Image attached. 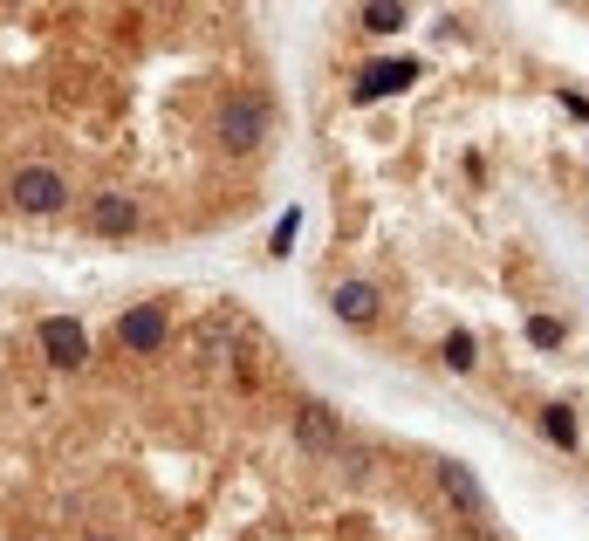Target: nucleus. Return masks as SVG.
I'll use <instances>...</instances> for the list:
<instances>
[{
    "instance_id": "nucleus-1",
    "label": "nucleus",
    "mask_w": 589,
    "mask_h": 541,
    "mask_svg": "<svg viewBox=\"0 0 589 541\" xmlns=\"http://www.w3.org/2000/svg\"><path fill=\"white\" fill-rule=\"evenodd\" d=\"M220 144L226 151H261L268 144V103L261 96H226L220 103Z\"/></svg>"
},
{
    "instance_id": "nucleus-2",
    "label": "nucleus",
    "mask_w": 589,
    "mask_h": 541,
    "mask_svg": "<svg viewBox=\"0 0 589 541\" xmlns=\"http://www.w3.org/2000/svg\"><path fill=\"white\" fill-rule=\"evenodd\" d=\"M8 199L21 205V213H56V205L69 199V178H62L56 165H21V172L8 178Z\"/></svg>"
},
{
    "instance_id": "nucleus-3",
    "label": "nucleus",
    "mask_w": 589,
    "mask_h": 541,
    "mask_svg": "<svg viewBox=\"0 0 589 541\" xmlns=\"http://www.w3.org/2000/svg\"><path fill=\"white\" fill-rule=\"evenodd\" d=\"M165 337H172V316H165L158 302H138V308H123V316H117V343L138 350V356H151Z\"/></svg>"
},
{
    "instance_id": "nucleus-4",
    "label": "nucleus",
    "mask_w": 589,
    "mask_h": 541,
    "mask_svg": "<svg viewBox=\"0 0 589 541\" xmlns=\"http://www.w3.org/2000/svg\"><path fill=\"white\" fill-rule=\"evenodd\" d=\"M419 62L412 56H398V62H370L364 75H356V103H377V96H391V90H404V83H419Z\"/></svg>"
},
{
    "instance_id": "nucleus-5",
    "label": "nucleus",
    "mask_w": 589,
    "mask_h": 541,
    "mask_svg": "<svg viewBox=\"0 0 589 541\" xmlns=\"http://www.w3.org/2000/svg\"><path fill=\"white\" fill-rule=\"evenodd\" d=\"M42 350H48V364H83L90 356V343H83V322H69V316H48L42 322Z\"/></svg>"
},
{
    "instance_id": "nucleus-6",
    "label": "nucleus",
    "mask_w": 589,
    "mask_h": 541,
    "mask_svg": "<svg viewBox=\"0 0 589 541\" xmlns=\"http://www.w3.org/2000/svg\"><path fill=\"white\" fill-rule=\"evenodd\" d=\"M329 308H337L343 322L370 329V322H377V308H384V295L370 289V281H337V295H329Z\"/></svg>"
},
{
    "instance_id": "nucleus-7",
    "label": "nucleus",
    "mask_w": 589,
    "mask_h": 541,
    "mask_svg": "<svg viewBox=\"0 0 589 541\" xmlns=\"http://www.w3.org/2000/svg\"><path fill=\"white\" fill-rule=\"evenodd\" d=\"M439 486H446V494H452L459 507L473 514V521H486V507H494V501H486V486L473 480V467H459V459H446V467H439Z\"/></svg>"
},
{
    "instance_id": "nucleus-8",
    "label": "nucleus",
    "mask_w": 589,
    "mask_h": 541,
    "mask_svg": "<svg viewBox=\"0 0 589 541\" xmlns=\"http://www.w3.org/2000/svg\"><path fill=\"white\" fill-rule=\"evenodd\" d=\"M295 432H302V446H309V452H337V439H343V425H337V411H329V404H302Z\"/></svg>"
},
{
    "instance_id": "nucleus-9",
    "label": "nucleus",
    "mask_w": 589,
    "mask_h": 541,
    "mask_svg": "<svg viewBox=\"0 0 589 541\" xmlns=\"http://www.w3.org/2000/svg\"><path fill=\"white\" fill-rule=\"evenodd\" d=\"M90 226H96V234H131V226H138V199L104 192V199H96V213H90Z\"/></svg>"
},
{
    "instance_id": "nucleus-10",
    "label": "nucleus",
    "mask_w": 589,
    "mask_h": 541,
    "mask_svg": "<svg viewBox=\"0 0 589 541\" xmlns=\"http://www.w3.org/2000/svg\"><path fill=\"white\" fill-rule=\"evenodd\" d=\"M356 21H364L370 35H398V28H404V8H398V0H370V8L356 14Z\"/></svg>"
},
{
    "instance_id": "nucleus-11",
    "label": "nucleus",
    "mask_w": 589,
    "mask_h": 541,
    "mask_svg": "<svg viewBox=\"0 0 589 541\" xmlns=\"http://www.w3.org/2000/svg\"><path fill=\"white\" fill-rule=\"evenodd\" d=\"M542 439L576 446V411H569V404H542Z\"/></svg>"
},
{
    "instance_id": "nucleus-12",
    "label": "nucleus",
    "mask_w": 589,
    "mask_h": 541,
    "mask_svg": "<svg viewBox=\"0 0 589 541\" xmlns=\"http://www.w3.org/2000/svg\"><path fill=\"white\" fill-rule=\"evenodd\" d=\"M473 329H452V337H446V371H473Z\"/></svg>"
},
{
    "instance_id": "nucleus-13",
    "label": "nucleus",
    "mask_w": 589,
    "mask_h": 541,
    "mask_svg": "<svg viewBox=\"0 0 589 541\" xmlns=\"http://www.w3.org/2000/svg\"><path fill=\"white\" fill-rule=\"evenodd\" d=\"M295 226H302V205H288V213L274 220V234H268V254H288V247H295Z\"/></svg>"
},
{
    "instance_id": "nucleus-14",
    "label": "nucleus",
    "mask_w": 589,
    "mask_h": 541,
    "mask_svg": "<svg viewBox=\"0 0 589 541\" xmlns=\"http://www.w3.org/2000/svg\"><path fill=\"white\" fill-rule=\"evenodd\" d=\"M528 343L534 350H562V322L555 316H528Z\"/></svg>"
},
{
    "instance_id": "nucleus-15",
    "label": "nucleus",
    "mask_w": 589,
    "mask_h": 541,
    "mask_svg": "<svg viewBox=\"0 0 589 541\" xmlns=\"http://www.w3.org/2000/svg\"><path fill=\"white\" fill-rule=\"evenodd\" d=\"M220 343H226V322H207V329H199V356H220Z\"/></svg>"
},
{
    "instance_id": "nucleus-16",
    "label": "nucleus",
    "mask_w": 589,
    "mask_h": 541,
    "mask_svg": "<svg viewBox=\"0 0 589 541\" xmlns=\"http://www.w3.org/2000/svg\"><path fill=\"white\" fill-rule=\"evenodd\" d=\"M90 541H110V534H90Z\"/></svg>"
}]
</instances>
